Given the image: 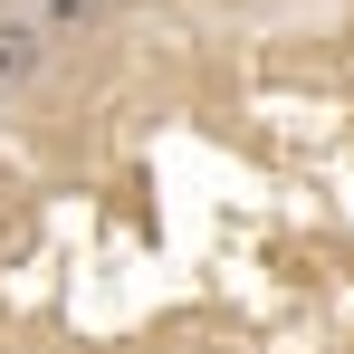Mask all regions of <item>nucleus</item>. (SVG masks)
<instances>
[{"label": "nucleus", "instance_id": "nucleus-1", "mask_svg": "<svg viewBox=\"0 0 354 354\" xmlns=\"http://www.w3.org/2000/svg\"><path fill=\"white\" fill-rule=\"evenodd\" d=\"M48 67V29L39 19H0V96H29Z\"/></svg>", "mask_w": 354, "mask_h": 354}, {"label": "nucleus", "instance_id": "nucleus-2", "mask_svg": "<svg viewBox=\"0 0 354 354\" xmlns=\"http://www.w3.org/2000/svg\"><path fill=\"white\" fill-rule=\"evenodd\" d=\"M106 19V0H39V29L58 39V29H96Z\"/></svg>", "mask_w": 354, "mask_h": 354}]
</instances>
